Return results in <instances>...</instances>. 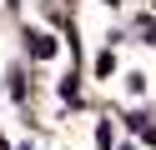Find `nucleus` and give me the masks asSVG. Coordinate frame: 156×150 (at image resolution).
Masks as SVG:
<instances>
[{
  "instance_id": "nucleus-1",
  "label": "nucleus",
  "mask_w": 156,
  "mask_h": 150,
  "mask_svg": "<svg viewBox=\"0 0 156 150\" xmlns=\"http://www.w3.org/2000/svg\"><path fill=\"white\" fill-rule=\"evenodd\" d=\"M30 55L35 60H51L55 55V35H30Z\"/></svg>"
},
{
  "instance_id": "nucleus-2",
  "label": "nucleus",
  "mask_w": 156,
  "mask_h": 150,
  "mask_svg": "<svg viewBox=\"0 0 156 150\" xmlns=\"http://www.w3.org/2000/svg\"><path fill=\"white\" fill-rule=\"evenodd\" d=\"M141 35H146V40H151V45H156V20H151V15L141 20Z\"/></svg>"
}]
</instances>
